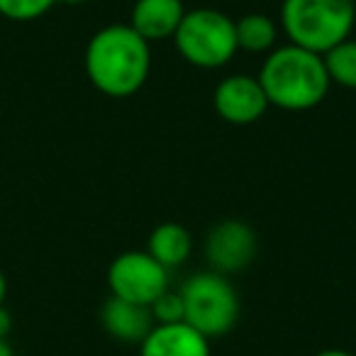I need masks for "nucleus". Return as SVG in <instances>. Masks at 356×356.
I'll use <instances>...</instances> for the list:
<instances>
[{"label":"nucleus","mask_w":356,"mask_h":356,"mask_svg":"<svg viewBox=\"0 0 356 356\" xmlns=\"http://www.w3.org/2000/svg\"><path fill=\"white\" fill-rule=\"evenodd\" d=\"M86 76L110 98H127L147 83L152 51L129 25H108L86 47Z\"/></svg>","instance_id":"obj_1"},{"label":"nucleus","mask_w":356,"mask_h":356,"mask_svg":"<svg viewBox=\"0 0 356 356\" xmlns=\"http://www.w3.org/2000/svg\"><path fill=\"white\" fill-rule=\"evenodd\" d=\"M257 79L268 105L281 110H310L320 105L330 90V76L322 56L296 44L273 49Z\"/></svg>","instance_id":"obj_2"},{"label":"nucleus","mask_w":356,"mask_h":356,"mask_svg":"<svg viewBox=\"0 0 356 356\" xmlns=\"http://www.w3.org/2000/svg\"><path fill=\"white\" fill-rule=\"evenodd\" d=\"M354 25V0H283L281 6V27L291 44L320 56L349 40Z\"/></svg>","instance_id":"obj_3"},{"label":"nucleus","mask_w":356,"mask_h":356,"mask_svg":"<svg viewBox=\"0 0 356 356\" xmlns=\"http://www.w3.org/2000/svg\"><path fill=\"white\" fill-rule=\"evenodd\" d=\"M173 42L178 54L200 69H220L237 54L234 20L213 8L186 10Z\"/></svg>","instance_id":"obj_4"},{"label":"nucleus","mask_w":356,"mask_h":356,"mask_svg":"<svg viewBox=\"0 0 356 356\" xmlns=\"http://www.w3.org/2000/svg\"><path fill=\"white\" fill-rule=\"evenodd\" d=\"M184 322L203 337H222L239 320V296L234 286L215 271L191 276L181 288Z\"/></svg>","instance_id":"obj_5"},{"label":"nucleus","mask_w":356,"mask_h":356,"mask_svg":"<svg viewBox=\"0 0 356 356\" xmlns=\"http://www.w3.org/2000/svg\"><path fill=\"white\" fill-rule=\"evenodd\" d=\"M108 286L113 298L149 307L163 291H168V271L149 257V252H124L113 259L108 268Z\"/></svg>","instance_id":"obj_6"},{"label":"nucleus","mask_w":356,"mask_h":356,"mask_svg":"<svg viewBox=\"0 0 356 356\" xmlns=\"http://www.w3.org/2000/svg\"><path fill=\"white\" fill-rule=\"evenodd\" d=\"M257 254V234L247 222L225 220L208 232L205 257L215 273H237L252 264Z\"/></svg>","instance_id":"obj_7"},{"label":"nucleus","mask_w":356,"mask_h":356,"mask_svg":"<svg viewBox=\"0 0 356 356\" xmlns=\"http://www.w3.org/2000/svg\"><path fill=\"white\" fill-rule=\"evenodd\" d=\"M215 113L229 124H252L266 113L268 100L257 76L234 74L218 83L213 93Z\"/></svg>","instance_id":"obj_8"},{"label":"nucleus","mask_w":356,"mask_h":356,"mask_svg":"<svg viewBox=\"0 0 356 356\" xmlns=\"http://www.w3.org/2000/svg\"><path fill=\"white\" fill-rule=\"evenodd\" d=\"M139 356H210V339L186 322L154 325L139 344Z\"/></svg>","instance_id":"obj_9"},{"label":"nucleus","mask_w":356,"mask_h":356,"mask_svg":"<svg viewBox=\"0 0 356 356\" xmlns=\"http://www.w3.org/2000/svg\"><path fill=\"white\" fill-rule=\"evenodd\" d=\"M184 15V0H137L132 8L129 27L144 42L173 40Z\"/></svg>","instance_id":"obj_10"},{"label":"nucleus","mask_w":356,"mask_h":356,"mask_svg":"<svg viewBox=\"0 0 356 356\" xmlns=\"http://www.w3.org/2000/svg\"><path fill=\"white\" fill-rule=\"evenodd\" d=\"M100 322H103L105 332L110 337L120 341H129V344H142L144 337L154 330V317L152 310L144 305H134V302L120 300V298H113L103 305L100 310Z\"/></svg>","instance_id":"obj_11"},{"label":"nucleus","mask_w":356,"mask_h":356,"mask_svg":"<svg viewBox=\"0 0 356 356\" xmlns=\"http://www.w3.org/2000/svg\"><path fill=\"white\" fill-rule=\"evenodd\" d=\"M149 257H154L163 268H176L191 257L193 239L191 232L178 222H163L149 237Z\"/></svg>","instance_id":"obj_12"},{"label":"nucleus","mask_w":356,"mask_h":356,"mask_svg":"<svg viewBox=\"0 0 356 356\" xmlns=\"http://www.w3.org/2000/svg\"><path fill=\"white\" fill-rule=\"evenodd\" d=\"M234 35H237V49H244L249 54H264L276 44L278 25L264 13H249L234 22Z\"/></svg>","instance_id":"obj_13"},{"label":"nucleus","mask_w":356,"mask_h":356,"mask_svg":"<svg viewBox=\"0 0 356 356\" xmlns=\"http://www.w3.org/2000/svg\"><path fill=\"white\" fill-rule=\"evenodd\" d=\"M330 83H339L344 88H356V40H344L322 54Z\"/></svg>","instance_id":"obj_14"},{"label":"nucleus","mask_w":356,"mask_h":356,"mask_svg":"<svg viewBox=\"0 0 356 356\" xmlns=\"http://www.w3.org/2000/svg\"><path fill=\"white\" fill-rule=\"evenodd\" d=\"M59 0H0V15L13 22H32L51 10Z\"/></svg>","instance_id":"obj_15"},{"label":"nucleus","mask_w":356,"mask_h":356,"mask_svg":"<svg viewBox=\"0 0 356 356\" xmlns=\"http://www.w3.org/2000/svg\"><path fill=\"white\" fill-rule=\"evenodd\" d=\"M152 317L156 325H173V322H184V300L181 293L163 291L156 300L149 305Z\"/></svg>","instance_id":"obj_16"},{"label":"nucleus","mask_w":356,"mask_h":356,"mask_svg":"<svg viewBox=\"0 0 356 356\" xmlns=\"http://www.w3.org/2000/svg\"><path fill=\"white\" fill-rule=\"evenodd\" d=\"M10 330H13V315L6 310V305H3L0 307V339H8Z\"/></svg>","instance_id":"obj_17"},{"label":"nucleus","mask_w":356,"mask_h":356,"mask_svg":"<svg viewBox=\"0 0 356 356\" xmlns=\"http://www.w3.org/2000/svg\"><path fill=\"white\" fill-rule=\"evenodd\" d=\"M6 296H8V281H6V273L0 271V307L6 302Z\"/></svg>","instance_id":"obj_18"},{"label":"nucleus","mask_w":356,"mask_h":356,"mask_svg":"<svg viewBox=\"0 0 356 356\" xmlns=\"http://www.w3.org/2000/svg\"><path fill=\"white\" fill-rule=\"evenodd\" d=\"M315 356H354V354H349V351H344V349H325Z\"/></svg>","instance_id":"obj_19"},{"label":"nucleus","mask_w":356,"mask_h":356,"mask_svg":"<svg viewBox=\"0 0 356 356\" xmlns=\"http://www.w3.org/2000/svg\"><path fill=\"white\" fill-rule=\"evenodd\" d=\"M0 356H15V351L8 344V339H0Z\"/></svg>","instance_id":"obj_20"},{"label":"nucleus","mask_w":356,"mask_h":356,"mask_svg":"<svg viewBox=\"0 0 356 356\" xmlns=\"http://www.w3.org/2000/svg\"><path fill=\"white\" fill-rule=\"evenodd\" d=\"M61 3H69V6H83V3H90V0H61Z\"/></svg>","instance_id":"obj_21"}]
</instances>
